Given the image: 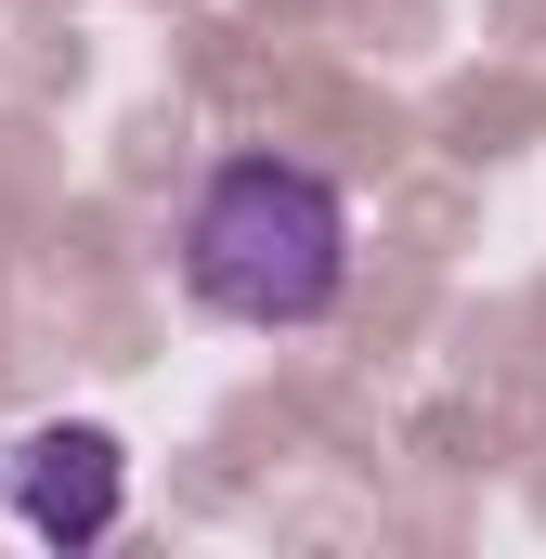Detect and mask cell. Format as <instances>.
Listing matches in <instances>:
<instances>
[{
    "label": "cell",
    "mask_w": 546,
    "mask_h": 559,
    "mask_svg": "<svg viewBox=\"0 0 546 559\" xmlns=\"http://www.w3.org/2000/svg\"><path fill=\"white\" fill-rule=\"evenodd\" d=\"M118 508H131V442L105 417H39L0 442V521L26 534V547H105L118 534Z\"/></svg>",
    "instance_id": "cell-2"
},
{
    "label": "cell",
    "mask_w": 546,
    "mask_h": 559,
    "mask_svg": "<svg viewBox=\"0 0 546 559\" xmlns=\"http://www.w3.org/2000/svg\"><path fill=\"white\" fill-rule=\"evenodd\" d=\"M182 286L222 325H325L352 286V195L299 156H222L182 209Z\"/></svg>",
    "instance_id": "cell-1"
}]
</instances>
